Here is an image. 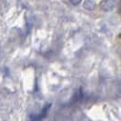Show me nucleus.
Returning <instances> with one entry per match:
<instances>
[{
  "mask_svg": "<svg viewBox=\"0 0 121 121\" xmlns=\"http://www.w3.org/2000/svg\"><path fill=\"white\" fill-rule=\"evenodd\" d=\"M96 6H97V4H96V2L94 0H86L84 2V4H83L84 8L86 9V10H89V11L94 10Z\"/></svg>",
  "mask_w": 121,
  "mask_h": 121,
  "instance_id": "nucleus-3",
  "label": "nucleus"
},
{
  "mask_svg": "<svg viewBox=\"0 0 121 121\" xmlns=\"http://www.w3.org/2000/svg\"><path fill=\"white\" fill-rule=\"evenodd\" d=\"M50 107H51V105H50V104L46 105V106L43 108V110L41 111V113L36 115L35 116V117H31V119H33V120H40V119H42L43 117H45L46 115L48 113L49 109H50Z\"/></svg>",
  "mask_w": 121,
  "mask_h": 121,
  "instance_id": "nucleus-2",
  "label": "nucleus"
},
{
  "mask_svg": "<svg viewBox=\"0 0 121 121\" xmlns=\"http://www.w3.org/2000/svg\"><path fill=\"white\" fill-rule=\"evenodd\" d=\"M82 97H83V93H82L81 89H78V90L74 94L73 99H74V101H79L80 99H82Z\"/></svg>",
  "mask_w": 121,
  "mask_h": 121,
  "instance_id": "nucleus-4",
  "label": "nucleus"
},
{
  "mask_svg": "<svg viewBox=\"0 0 121 121\" xmlns=\"http://www.w3.org/2000/svg\"><path fill=\"white\" fill-rule=\"evenodd\" d=\"M114 7H115V3L113 0H103L100 3V8L106 12L112 11Z\"/></svg>",
  "mask_w": 121,
  "mask_h": 121,
  "instance_id": "nucleus-1",
  "label": "nucleus"
},
{
  "mask_svg": "<svg viewBox=\"0 0 121 121\" xmlns=\"http://www.w3.org/2000/svg\"><path fill=\"white\" fill-rule=\"evenodd\" d=\"M80 2H81V0H70V3L74 5V6H78L80 4Z\"/></svg>",
  "mask_w": 121,
  "mask_h": 121,
  "instance_id": "nucleus-5",
  "label": "nucleus"
}]
</instances>
